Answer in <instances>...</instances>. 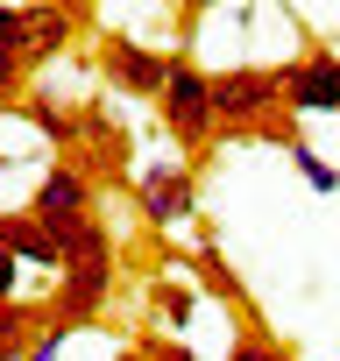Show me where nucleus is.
<instances>
[{
	"instance_id": "obj_13",
	"label": "nucleus",
	"mask_w": 340,
	"mask_h": 361,
	"mask_svg": "<svg viewBox=\"0 0 340 361\" xmlns=\"http://www.w3.org/2000/svg\"><path fill=\"white\" fill-rule=\"evenodd\" d=\"M149 305H156V319H163L170 333H185V326H192V305H199V298H192V283H185V276H156Z\"/></svg>"
},
{
	"instance_id": "obj_17",
	"label": "nucleus",
	"mask_w": 340,
	"mask_h": 361,
	"mask_svg": "<svg viewBox=\"0 0 340 361\" xmlns=\"http://www.w3.org/2000/svg\"><path fill=\"white\" fill-rule=\"evenodd\" d=\"M142 354H149V361H199L185 340H170V333H163V340H142Z\"/></svg>"
},
{
	"instance_id": "obj_18",
	"label": "nucleus",
	"mask_w": 340,
	"mask_h": 361,
	"mask_svg": "<svg viewBox=\"0 0 340 361\" xmlns=\"http://www.w3.org/2000/svg\"><path fill=\"white\" fill-rule=\"evenodd\" d=\"M114 361H149V354H142V340H135V347H121V354H114Z\"/></svg>"
},
{
	"instance_id": "obj_3",
	"label": "nucleus",
	"mask_w": 340,
	"mask_h": 361,
	"mask_svg": "<svg viewBox=\"0 0 340 361\" xmlns=\"http://www.w3.org/2000/svg\"><path fill=\"white\" fill-rule=\"evenodd\" d=\"M107 305H114V255H99V262H64V269H57V290H50V305H43V319L85 333Z\"/></svg>"
},
{
	"instance_id": "obj_4",
	"label": "nucleus",
	"mask_w": 340,
	"mask_h": 361,
	"mask_svg": "<svg viewBox=\"0 0 340 361\" xmlns=\"http://www.w3.org/2000/svg\"><path fill=\"white\" fill-rule=\"evenodd\" d=\"M135 206H142V220H149L156 234L185 227V220L199 213V177H192V163H142V170H135Z\"/></svg>"
},
{
	"instance_id": "obj_2",
	"label": "nucleus",
	"mask_w": 340,
	"mask_h": 361,
	"mask_svg": "<svg viewBox=\"0 0 340 361\" xmlns=\"http://www.w3.org/2000/svg\"><path fill=\"white\" fill-rule=\"evenodd\" d=\"M213 99H220V128L227 135H262L284 106V64H234L213 71Z\"/></svg>"
},
{
	"instance_id": "obj_15",
	"label": "nucleus",
	"mask_w": 340,
	"mask_h": 361,
	"mask_svg": "<svg viewBox=\"0 0 340 361\" xmlns=\"http://www.w3.org/2000/svg\"><path fill=\"white\" fill-rule=\"evenodd\" d=\"M284 156L298 163V177H305V185H312V192H326V199L340 192V170H333V163H326V156H319V149H312L305 135H291V149H284Z\"/></svg>"
},
{
	"instance_id": "obj_6",
	"label": "nucleus",
	"mask_w": 340,
	"mask_h": 361,
	"mask_svg": "<svg viewBox=\"0 0 340 361\" xmlns=\"http://www.w3.org/2000/svg\"><path fill=\"white\" fill-rule=\"evenodd\" d=\"M99 71H107V85H121L128 99H163V85H170V57L149 50V43H128V36H107Z\"/></svg>"
},
{
	"instance_id": "obj_10",
	"label": "nucleus",
	"mask_w": 340,
	"mask_h": 361,
	"mask_svg": "<svg viewBox=\"0 0 340 361\" xmlns=\"http://www.w3.org/2000/svg\"><path fill=\"white\" fill-rule=\"evenodd\" d=\"M8 255H22L29 269H64V241H57V227L43 220V213H8Z\"/></svg>"
},
{
	"instance_id": "obj_9",
	"label": "nucleus",
	"mask_w": 340,
	"mask_h": 361,
	"mask_svg": "<svg viewBox=\"0 0 340 361\" xmlns=\"http://www.w3.org/2000/svg\"><path fill=\"white\" fill-rule=\"evenodd\" d=\"M15 114L50 142V149H64V156H78V142H85V114H71V106H57L50 92H22L15 99Z\"/></svg>"
},
{
	"instance_id": "obj_5",
	"label": "nucleus",
	"mask_w": 340,
	"mask_h": 361,
	"mask_svg": "<svg viewBox=\"0 0 340 361\" xmlns=\"http://www.w3.org/2000/svg\"><path fill=\"white\" fill-rule=\"evenodd\" d=\"M284 106L291 114H340V57L312 43L305 57L284 64Z\"/></svg>"
},
{
	"instance_id": "obj_11",
	"label": "nucleus",
	"mask_w": 340,
	"mask_h": 361,
	"mask_svg": "<svg viewBox=\"0 0 340 361\" xmlns=\"http://www.w3.org/2000/svg\"><path fill=\"white\" fill-rule=\"evenodd\" d=\"M57 241H64V262H99V255H114V234H107V220H99V213L64 220V227H57Z\"/></svg>"
},
{
	"instance_id": "obj_8",
	"label": "nucleus",
	"mask_w": 340,
	"mask_h": 361,
	"mask_svg": "<svg viewBox=\"0 0 340 361\" xmlns=\"http://www.w3.org/2000/svg\"><path fill=\"white\" fill-rule=\"evenodd\" d=\"M178 269H192V276H199V283H206V290H213L227 312L255 319V305H248V283L227 269V255H220V241H213V234H199V248H192V255H178Z\"/></svg>"
},
{
	"instance_id": "obj_14",
	"label": "nucleus",
	"mask_w": 340,
	"mask_h": 361,
	"mask_svg": "<svg viewBox=\"0 0 340 361\" xmlns=\"http://www.w3.org/2000/svg\"><path fill=\"white\" fill-rule=\"evenodd\" d=\"M227 361H298L269 326H255V319H241V333H234V347H227Z\"/></svg>"
},
{
	"instance_id": "obj_7",
	"label": "nucleus",
	"mask_w": 340,
	"mask_h": 361,
	"mask_svg": "<svg viewBox=\"0 0 340 361\" xmlns=\"http://www.w3.org/2000/svg\"><path fill=\"white\" fill-rule=\"evenodd\" d=\"M29 213H43L50 227H64V220L92 213V170H85L78 156H57V163L36 177V192H29Z\"/></svg>"
},
{
	"instance_id": "obj_16",
	"label": "nucleus",
	"mask_w": 340,
	"mask_h": 361,
	"mask_svg": "<svg viewBox=\"0 0 340 361\" xmlns=\"http://www.w3.org/2000/svg\"><path fill=\"white\" fill-rule=\"evenodd\" d=\"M71 333H78V326H50V319H43V333H36V347H29L22 361H64V340H71Z\"/></svg>"
},
{
	"instance_id": "obj_1",
	"label": "nucleus",
	"mask_w": 340,
	"mask_h": 361,
	"mask_svg": "<svg viewBox=\"0 0 340 361\" xmlns=\"http://www.w3.org/2000/svg\"><path fill=\"white\" fill-rule=\"evenodd\" d=\"M156 114H163L170 135H178V149H192V156L227 135L220 128V99H213V71H199L192 57H170V85H163Z\"/></svg>"
},
{
	"instance_id": "obj_12",
	"label": "nucleus",
	"mask_w": 340,
	"mask_h": 361,
	"mask_svg": "<svg viewBox=\"0 0 340 361\" xmlns=\"http://www.w3.org/2000/svg\"><path fill=\"white\" fill-rule=\"evenodd\" d=\"M36 319H43V312H36L29 298H8V319H0V361H22V354L36 347V333H43Z\"/></svg>"
}]
</instances>
